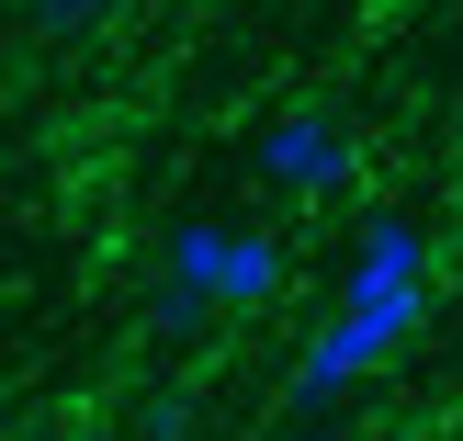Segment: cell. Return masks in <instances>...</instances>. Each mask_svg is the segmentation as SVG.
Here are the masks:
<instances>
[{
  "label": "cell",
  "instance_id": "obj_9",
  "mask_svg": "<svg viewBox=\"0 0 463 441\" xmlns=\"http://www.w3.org/2000/svg\"><path fill=\"white\" fill-rule=\"evenodd\" d=\"M384 441H407V430H384Z\"/></svg>",
  "mask_w": 463,
  "mask_h": 441
},
{
  "label": "cell",
  "instance_id": "obj_4",
  "mask_svg": "<svg viewBox=\"0 0 463 441\" xmlns=\"http://www.w3.org/2000/svg\"><path fill=\"white\" fill-rule=\"evenodd\" d=\"M226 238H238V226H215V216H181L170 238H158V272H181V283H203V294H215V272H226Z\"/></svg>",
  "mask_w": 463,
  "mask_h": 441
},
{
  "label": "cell",
  "instance_id": "obj_6",
  "mask_svg": "<svg viewBox=\"0 0 463 441\" xmlns=\"http://www.w3.org/2000/svg\"><path fill=\"white\" fill-rule=\"evenodd\" d=\"M102 12H113V0H34V34L45 45H80V34H102Z\"/></svg>",
  "mask_w": 463,
  "mask_h": 441
},
{
  "label": "cell",
  "instance_id": "obj_1",
  "mask_svg": "<svg viewBox=\"0 0 463 441\" xmlns=\"http://www.w3.org/2000/svg\"><path fill=\"white\" fill-rule=\"evenodd\" d=\"M430 329V226L419 216H362L351 272H339V317L306 340L294 362V419H328L373 362H396Z\"/></svg>",
  "mask_w": 463,
  "mask_h": 441
},
{
  "label": "cell",
  "instance_id": "obj_8",
  "mask_svg": "<svg viewBox=\"0 0 463 441\" xmlns=\"http://www.w3.org/2000/svg\"><path fill=\"white\" fill-rule=\"evenodd\" d=\"M23 441H80V430H57V419H45V430H23Z\"/></svg>",
  "mask_w": 463,
  "mask_h": 441
},
{
  "label": "cell",
  "instance_id": "obj_3",
  "mask_svg": "<svg viewBox=\"0 0 463 441\" xmlns=\"http://www.w3.org/2000/svg\"><path fill=\"white\" fill-rule=\"evenodd\" d=\"M283 283H294L283 238H271V226H238V238H226V272H215V306H226V317H260Z\"/></svg>",
  "mask_w": 463,
  "mask_h": 441
},
{
  "label": "cell",
  "instance_id": "obj_2",
  "mask_svg": "<svg viewBox=\"0 0 463 441\" xmlns=\"http://www.w3.org/2000/svg\"><path fill=\"white\" fill-rule=\"evenodd\" d=\"M249 170H260L271 193H339L362 158H351V136H339V113H271L260 148H249Z\"/></svg>",
  "mask_w": 463,
  "mask_h": 441
},
{
  "label": "cell",
  "instance_id": "obj_5",
  "mask_svg": "<svg viewBox=\"0 0 463 441\" xmlns=\"http://www.w3.org/2000/svg\"><path fill=\"white\" fill-rule=\"evenodd\" d=\"M215 294H203V283H181V272H158V283H147V329L158 340H203V329H215Z\"/></svg>",
  "mask_w": 463,
  "mask_h": 441
},
{
  "label": "cell",
  "instance_id": "obj_7",
  "mask_svg": "<svg viewBox=\"0 0 463 441\" xmlns=\"http://www.w3.org/2000/svg\"><path fill=\"white\" fill-rule=\"evenodd\" d=\"M136 441H193V397H181V385H147V407H136Z\"/></svg>",
  "mask_w": 463,
  "mask_h": 441
}]
</instances>
